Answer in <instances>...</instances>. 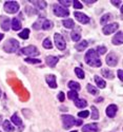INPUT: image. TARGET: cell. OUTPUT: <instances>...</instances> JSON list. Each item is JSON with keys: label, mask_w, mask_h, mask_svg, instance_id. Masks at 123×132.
Returning a JSON list of instances; mask_svg holds the SVG:
<instances>
[{"label": "cell", "mask_w": 123, "mask_h": 132, "mask_svg": "<svg viewBox=\"0 0 123 132\" xmlns=\"http://www.w3.org/2000/svg\"><path fill=\"white\" fill-rule=\"evenodd\" d=\"M84 59H85V62L93 68H99L102 65L101 59L99 58V55L97 54L96 50H94V49H91L86 52Z\"/></svg>", "instance_id": "cell-1"}, {"label": "cell", "mask_w": 123, "mask_h": 132, "mask_svg": "<svg viewBox=\"0 0 123 132\" xmlns=\"http://www.w3.org/2000/svg\"><path fill=\"white\" fill-rule=\"evenodd\" d=\"M61 119H62L64 129H70V128H72L74 125H76V126L82 125V120H81V119H76L74 116L69 115V114L62 115V116H61Z\"/></svg>", "instance_id": "cell-2"}, {"label": "cell", "mask_w": 123, "mask_h": 132, "mask_svg": "<svg viewBox=\"0 0 123 132\" xmlns=\"http://www.w3.org/2000/svg\"><path fill=\"white\" fill-rule=\"evenodd\" d=\"M18 49H19V41L14 39V38H11V39L6 40L4 46H3V50L6 53H14Z\"/></svg>", "instance_id": "cell-3"}, {"label": "cell", "mask_w": 123, "mask_h": 132, "mask_svg": "<svg viewBox=\"0 0 123 132\" xmlns=\"http://www.w3.org/2000/svg\"><path fill=\"white\" fill-rule=\"evenodd\" d=\"M53 12L57 17H68L70 15L69 10L66 7H63V6L59 5V4H54Z\"/></svg>", "instance_id": "cell-4"}, {"label": "cell", "mask_w": 123, "mask_h": 132, "mask_svg": "<svg viewBox=\"0 0 123 132\" xmlns=\"http://www.w3.org/2000/svg\"><path fill=\"white\" fill-rule=\"evenodd\" d=\"M4 11L8 14H15L19 11V4L16 1H7L4 3Z\"/></svg>", "instance_id": "cell-5"}, {"label": "cell", "mask_w": 123, "mask_h": 132, "mask_svg": "<svg viewBox=\"0 0 123 132\" xmlns=\"http://www.w3.org/2000/svg\"><path fill=\"white\" fill-rule=\"evenodd\" d=\"M21 53L23 55H27V56H30L31 58L34 57V56H38L40 54V52L38 51V49L35 46H29V47L21 49Z\"/></svg>", "instance_id": "cell-6"}, {"label": "cell", "mask_w": 123, "mask_h": 132, "mask_svg": "<svg viewBox=\"0 0 123 132\" xmlns=\"http://www.w3.org/2000/svg\"><path fill=\"white\" fill-rule=\"evenodd\" d=\"M54 39H55V45H56V47H57V49L63 51L66 48V42H65V40H64V38L61 34L56 33V34L54 35Z\"/></svg>", "instance_id": "cell-7"}, {"label": "cell", "mask_w": 123, "mask_h": 132, "mask_svg": "<svg viewBox=\"0 0 123 132\" xmlns=\"http://www.w3.org/2000/svg\"><path fill=\"white\" fill-rule=\"evenodd\" d=\"M119 28V24L118 23H107L106 26H104V28L102 29V32L104 33L105 35H109V34H113V33H115Z\"/></svg>", "instance_id": "cell-8"}, {"label": "cell", "mask_w": 123, "mask_h": 132, "mask_svg": "<svg viewBox=\"0 0 123 132\" xmlns=\"http://www.w3.org/2000/svg\"><path fill=\"white\" fill-rule=\"evenodd\" d=\"M106 63L107 65H109V67H116L117 63H118V56L115 54V53H109L107 56H106Z\"/></svg>", "instance_id": "cell-9"}, {"label": "cell", "mask_w": 123, "mask_h": 132, "mask_svg": "<svg viewBox=\"0 0 123 132\" xmlns=\"http://www.w3.org/2000/svg\"><path fill=\"white\" fill-rule=\"evenodd\" d=\"M74 16H75V18L79 21L80 23H82V24H86V23H88L89 22V17H87L85 14H83V13H80V12H75L74 13Z\"/></svg>", "instance_id": "cell-10"}, {"label": "cell", "mask_w": 123, "mask_h": 132, "mask_svg": "<svg viewBox=\"0 0 123 132\" xmlns=\"http://www.w3.org/2000/svg\"><path fill=\"white\" fill-rule=\"evenodd\" d=\"M0 26H1L2 30L3 31H8L10 28H11V21L7 17H4V16H1L0 17Z\"/></svg>", "instance_id": "cell-11"}, {"label": "cell", "mask_w": 123, "mask_h": 132, "mask_svg": "<svg viewBox=\"0 0 123 132\" xmlns=\"http://www.w3.org/2000/svg\"><path fill=\"white\" fill-rule=\"evenodd\" d=\"M45 80H46L49 87H51L52 89H55V88H57V81H56V76H55V75H53V74L46 75Z\"/></svg>", "instance_id": "cell-12"}, {"label": "cell", "mask_w": 123, "mask_h": 132, "mask_svg": "<svg viewBox=\"0 0 123 132\" xmlns=\"http://www.w3.org/2000/svg\"><path fill=\"white\" fill-rule=\"evenodd\" d=\"M98 131V125L93 123V124H87L82 127V132H97Z\"/></svg>", "instance_id": "cell-13"}, {"label": "cell", "mask_w": 123, "mask_h": 132, "mask_svg": "<svg viewBox=\"0 0 123 132\" xmlns=\"http://www.w3.org/2000/svg\"><path fill=\"white\" fill-rule=\"evenodd\" d=\"M45 61H46V64L49 65V67L54 68L55 65L57 64V62L59 61V58L56 57V56H52V55H50V56H46Z\"/></svg>", "instance_id": "cell-14"}, {"label": "cell", "mask_w": 123, "mask_h": 132, "mask_svg": "<svg viewBox=\"0 0 123 132\" xmlns=\"http://www.w3.org/2000/svg\"><path fill=\"white\" fill-rule=\"evenodd\" d=\"M117 110H118V107L116 105H109L107 108H106V115L108 117H114L117 113Z\"/></svg>", "instance_id": "cell-15"}, {"label": "cell", "mask_w": 123, "mask_h": 132, "mask_svg": "<svg viewBox=\"0 0 123 132\" xmlns=\"http://www.w3.org/2000/svg\"><path fill=\"white\" fill-rule=\"evenodd\" d=\"M111 41H113V43L114 45H116V46H120V45H122V42H123V36H122V32L120 31V32H118L117 34L113 37V39H111Z\"/></svg>", "instance_id": "cell-16"}, {"label": "cell", "mask_w": 123, "mask_h": 132, "mask_svg": "<svg viewBox=\"0 0 123 132\" xmlns=\"http://www.w3.org/2000/svg\"><path fill=\"white\" fill-rule=\"evenodd\" d=\"M2 127H3V130L5 132H13L14 131V126L11 124L10 120H4V122L2 123Z\"/></svg>", "instance_id": "cell-17"}, {"label": "cell", "mask_w": 123, "mask_h": 132, "mask_svg": "<svg viewBox=\"0 0 123 132\" xmlns=\"http://www.w3.org/2000/svg\"><path fill=\"white\" fill-rule=\"evenodd\" d=\"M87 46H88V42H87L86 40H82V41H80V42H78L77 45L75 46V48H76L77 51L81 52V51L85 50V49L87 48Z\"/></svg>", "instance_id": "cell-18"}, {"label": "cell", "mask_w": 123, "mask_h": 132, "mask_svg": "<svg viewBox=\"0 0 123 132\" xmlns=\"http://www.w3.org/2000/svg\"><path fill=\"white\" fill-rule=\"evenodd\" d=\"M12 29L14 30V31H19L20 29H21V27H22V24H21V21L18 19V18H14L13 20H12Z\"/></svg>", "instance_id": "cell-19"}, {"label": "cell", "mask_w": 123, "mask_h": 132, "mask_svg": "<svg viewBox=\"0 0 123 132\" xmlns=\"http://www.w3.org/2000/svg\"><path fill=\"white\" fill-rule=\"evenodd\" d=\"M74 103H75V105H76L77 108H80V109L85 108V107L87 106L86 101H85V100H82V98H77V100L74 101Z\"/></svg>", "instance_id": "cell-20"}, {"label": "cell", "mask_w": 123, "mask_h": 132, "mask_svg": "<svg viewBox=\"0 0 123 132\" xmlns=\"http://www.w3.org/2000/svg\"><path fill=\"white\" fill-rule=\"evenodd\" d=\"M95 81H96L97 86L100 88V89H104V88L106 87V82H105L101 77H99L98 75L95 76Z\"/></svg>", "instance_id": "cell-21"}, {"label": "cell", "mask_w": 123, "mask_h": 132, "mask_svg": "<svg viewBox=\"0 0 123 132\" xmlns=\"http://www.w3.org/2000/svg\"><path fill=\"white\" fill-rule=\"evenodd\" d=\"M69 88H70V89L71 90H73V91H79L80 89H81V87H80V85L79 84H78L77 81H74V80H71L70 82H69Z\"/></svg>", "instance_id": "cell-22"}, {"label": "cell", "mask_w": 123, "mask_h": 132, "mask_svg": "<svg viewBox=\"0 0 123 132\" xmlns=\"http://www.w3.org/2000/svg\"><path fill=\"white\" fill-rule=\"evenodd\" d=\"M62 24L66 29H74V27H75V22L73 19H64L62 21Z\"/></svg>", "instance_id": "cell-23"}, {"label": "cell", "mask_w": 123, "mask_h": 132, "mask_svg": "<svg viewBox=\"0 0 123 132\" xmlns=\"http://www.w3.org/2000/svg\"><path fill=\"white\" fill-rule=\"evenodd\" d=\"M71 37L74 41H79L81 39V34H80V31L79 30H74L72 33H71Z\"/></svg>", "instance_id": "cell-24"}, {"label": "cell", "mask_w": 123, "mask_h": 132, "mask_svg": "<svg viewBox=\"0 0 123 132\" xmlns=\"http://www.w3.org/2000/svg\"><path fill=\"white\" fill-rule=\"evenodd\" d=\"M11 120H12V123H13L15 126H21V125H22V120H21V118L18 116L17 113H15V114L12 115V118H11Z\"/></svg>", "instance_id": "cell-25"}, {"label": "cell", "mask_w": 123, "mask_h": 132, "mask_svg": "<svg viewBox=\"0 0 123 132\" xmlns=\"http://www.w3.org/2000/svg\"><path fill=\"white\" fill-rule=\"evenodd\" d=\"M53 27H54V23H53V21H51V20H44L43 23H42V29L44 31L52 30Z\"/></svg>", "instance_id": "cell-26"}, {"label": "cell", "mask_w": 123, "mask_h": 132, "mask_svg": "<svg viewBox=\"0 0 123 132\" xmlns=\"http://www.w3.org/2000/svg\"><path fill=\"white\" fill-rule=\"evenodd\" d=\"M31 2L34 5H36L38 9H40V10H44L46 7V5H48V3L45 1H43V0H40V1H37V0H36V1H32V0H31Z\"/></svg>", "instance_id": "cell-27"}, {"label": "cell", "mask_w": 123, "mask_h": 132, "mask_svg": "<svg viewBox=\"0 0 123 132\" xmlns=\"http://www.w3.org/2000/svg\"><path fill=\"white\" fill-rule=\"evenodd\" d=\"M101 73H102V75L104 76V77L107 78V79H113L114 78V73L111 72L110 70H108V69H102Z\"/></svg>", "instance_id": "cell-28"}, {"label": "cell", "mask_w": 123, "mask_h": 132, "mask_svg": "<svg viewBox=\"0 0 123 132\" xmlns=\"http://www.w3.org/2000/svg\"><path fill=\"white\" fill-rule=\"evenodd\" d=\"M111 18H113V17H111V14H105V15H103L102 17H101V19H100V23H101L102 26H106L107 24V22H108V21L111 19Z\"/></svg>", "instance_id": "cell-29"}, {"label": "cell", "mask_w": 123, "mask_h": 132, "mask_svg": "<svg viewBox=\"0 0 123 132\" xmlns=\"http://www.w3.org/2000/svg\"><path fill=\"white\" fill-rule=\"evenodd\" d=\"M86 89H87V91L91 93V94H93V95H98L99 94V90L97 89L96 87H94L93 85H91V84H88L87 86H86Z\"/></svg>", "instance_id": "cell-30"}, {"label": "cell", "mask_w": 123, "mask_h": 132, "mask_svg": "<svg viewBox=\"0 0 123 132\" xmlns=\"http://www.w3.org/2000/svg\"><path fill=\"white\" fill-rule=\"evenodd\" d=\"M91 110H92V115L91 117L93 119H99V111H98V109L95 107V106H92L91 107Z\"/></svg>", "instance_id": "cell-31"}, {"label": "cell", "mask_w": 123, "mask_h": 132, "mask_svg": "<svg viewBox=\"0 0 123 132\" xmlns=\"http://www.w3.org/2000/svg\"><path fill=\"white\" fill-rule=\"evenodd\" d=\"M75 73H76V75H77V77H78V78L84 79L85 74H84V72H83L82 69H80V68H75Z\"/></svg>", "instance_id": "cell-32"}, {"label": "cell", "mask_w": 123, "mask_h": 132, "mask_svg": "<svg viewBox=\"0 0 123 132\" xmlns=\"http://www.w3.org/2000/svg\"><path fill=\"white\" fill-rule=\"evenodd\" d=\"M42 46H43V48L44 49H52L53 48V45H52V41H51V39L50 38H45L43 40V42H42Z\"/></svg>", "instance_id": "cell-33"}, {"label": "cell", "mask_w": 123, "mask_h": 132, "mask_svg": "<svg viewBox=\"0 0 123 132\" xmlns=\"http://www.w3.org/2000/svg\"><path fill=\"white\" fill-rule=\"evenodd\" d=\"M43 19L42 18H39L36 22L33 23V29L34 30H40V28H42V23H43Z\"/></svg>", "instance_id": "cell-34"}, {"label": "cell", "mask_w": 123, "mask_h": 132, "mask_svg": "<svg viewBox=\"0 0 123 132\" xmlns=\"http://www.w3.org/2000/svg\"><path fill=\"white\" fill-rule=\"evenodd\" d=\"M29 36H30V30L29 29H24L22 32L19 33V37L22 39H27Z\"/></svg>", "instance_id": "cell-35"}, {"label": "cell", "mask_w": 123, "mask_h": 132, "mask_svg": "<svg viewBox=\"0 0 123 132\" xmlns=\"http://www.w3.org/2000/svg\"><path fill=\"white\" fill-rule=\"evenodd\" d=\"M68 97L70 98L71 101H75V100H77V98H78V93L76 91L71 90L70 92H68Z\"/></svg>", "instance_id": "cell-36"}, {"label": "cell", "mask_w": 123, "mask_h": 132, "mask_svg": "<svg viewBox=\"0 0 123 132\" xmlns=\"http://www.w3.org/2000/svg\"><path fill=\"white\" fill-rule=\"evenodd\" d=\"M25 12L29 16H32V15H35L37 14V11L34 9V7H31V6H26L25 7Z\"/></svg>", "instance_id": "cell-37"}, {"label": "cell", "mask_w": 123, "mask_h": 132, "mask_svg": "<svg viewBox=\"0 0 123 132\" xmlns=\"http://www.w3.org/2000/svg\"><path fill=\"white\" fill-rule=\"evenodd\" d=\"M24 60H25V62L32 63V64H36V63H40V62H41L40 59H35V58H31V57H27V58H25Z\"/></svg>", "instance_id": "cell-38"}, {"label": "cell", "mask_w": 123, "mask_h": 132, "mask_svg": "<svg viewBox=\"0 0 123 132\" xmlns=\"http://www.w3.org/2000/svg\"><path fill=\"white\" fill-rule=\"evenodd\" d=\"M106 51H107V49H106L105 47H103V46H99V47L97 48V51H96V52H97L98 55H99V54H101V55H102V54H105Z\"/></svg>", "instance_id": "cell-39"}, {"label": "cell", "mask_w": 123, "mask_h": 132, "mask_svg": "<svg viewBox=\"0 0 123 132\" xmlns=\"http://www.w3.org/2000/svg\"><path fill=\"white\" fill-rule=\"evenodd\" d=\"M88 115H89V111H87V110H84V111H81L78 113V116L80 118H86Z\"/></svg>", "instance_id": "cell-40"}, {"label": "cell", "mask_w": 123, "mask_h": 132, "mask_svg": "<svg viewBox=\"0 0 123 132\" xmlns=\"http://www.w3.org/2000/svg\"><path fill=\"white\" fill-rule=\"evenodd\" d=\"M73 5H74V9H82V3L79 2L78 0H74V2H73Z\"/></svg>", "instance_id": "cell-41"}, {"label": "cell", "mask_w": 123, "mask_h": 132, "mask_svg": "<svg viewBox=\"0 0 123 132\" xmlns=\"http://www.w3.org/2000/svg\"><path fill=\"white\" fill-rule=\"evenodd\" d=\"M60 4L68 7V6L71 5V1H68V0H66V1H64V0H60Z\"/></svg>", "instance_id": "cell-42"}, {"label": "cell", "mask_w": 123, "mask_h": 132, "mask_svg": "<svg viewBox=\"0 0 123 132\" xmlns=\"http://www.w3.org/2000/svg\"><path fill=\"white\" fill-rule=\"evenodd\" d=\"M64 98H65L64 93H63V92H59V94H58V100H59L60 102H64Z\"/></svg>", "instance_id": "cell-43"}, {"label": "cell", "mask_w": 123, "mask_h": 132, "mask_svg": "<svg viewBox=\"0 0 123 132\" xmlns=\"http://www.w3.org/2000/svg\"><path fill=\"white\" fill-rule=\"evenodd\" d=\"M111 4H114L115 6H119L120 4H122V1H114V0H111Z\"/></svg>", "instance_id": "cell-44"}, {"label": "cell", "mask_w": 123, "mask_h": 132, "mask_svg": "<svg viewBox=\"0 0 123 132\" xmlns=\"http://www.w3.org/2000/svg\"><path fill=\"white\" fill-rule=\"evenodd\" d=\"M84 2L87 3V4H92V3H95L96 0H84Z\"/></svg>", "instance_id": "cell-45"}, {"label": "cell", "mask_w": 123, "mask_h": 132, "mask_svg": "<svg viewBox=\"0 0 123 132\" xmlns=\"http://www.w3.org/2000/svg\"><path fill=\"white\" fill-rule=\"evenodd\" d=\"M118 77H119L120 80L123 79V78H122V70H118Z\"/></svg>", "instance_id": "cell-46"}, {"label": "cell", "mask_w": 123, "mask_h": 132, "mask_svg": "<svg viewBox=\"0 0 123 132\" xmlns=\"http://www.w3.org/2000/svg\"><path fill=\"white\" fill-rule=\"evenodd\" d=\"M2 38H3V34H2V33H0V41L2 40Z\"/></svg>", "instance_id": "cell-47"}, {"label": "cell", "mask_w": 123, "mask_h": 132, "mask_svg": "<svg viewBox=\"0 0 123 132\" xmlns=\"http://www.w3.org/2000/svg\"><path fill=\"white\" fill-rule=\"evenodd\" d=\"M101 101H102V98H98V100H96V102H97V103H99V102H101Z\"/></svg>", "instance_id": "cell-48"}, {"label": "cell", "mask_w": 123, "mask_h": 132, "mask_svg": "<svg viewBox=\"0 0 123 132\" xmlns=\"http://www.w3.org/2000/svg\"><path fill=\"white\" fill-rule=\"evenodd\" d=\"M1 124H2V116L0 115V125H1Z\"/></svg>", "instance_id": "cell-49"}, {"label": "cell", "mask_w": 123, "mask_h": 132, "mask_svg": "<svg viewBox=\"0 0 123 132\" xmlns=\"http://www.w3.org/2000/svg\"><path fill=\"white\" fill-rule=\"evenodd\" d=\"M71 132H78V131H76V130H75V131H71Z\"/></svg>", "instance_id": "cell-50"}, {"label": "cell", "mask_w": 123, "mask_h": 132, "mask_svg": "<svg viewBox=\"0 0 123 132\" xmlns=\"http://www.w3.org/2000/svg\"><path fill=\"white\" fill-rule=\"evenodd\" d=\"M0 96H1V90H0Z\"/></svg>", "instance_id": "cell-51"}]
</instances>
